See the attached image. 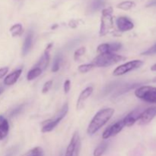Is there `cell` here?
<instances>
[{
	"instance_id": "obj_1",
	"label": "cell",
	"mask_w": 156,
	"mask_h": 156,
	"mask_svg": "<svg viewBox=\"0 0 156 156\" xmlns=\"http://www.w3.org/2000/svg\"><path fill=\"white\" fill-rule=\"evenodd\" d=\"M114 114V109L113 108H105L100 110L96 113L91 121L88 126L87 132L89 135H93L103 127L113 117Z\"/></svg>"
},
{
	"instance_id": "obj_2",
	"label": "cell",
	"mask_w": 156,
	"mask_h": 156,
	"mask_svg": "<svg viewBox=\"0 0 156 156\" xmlns=\"http://www.w3.org/2000/svg\"><path fill=\"white\" fill-rule=\"evenodd\" d=\"M125 59L126 57L124 56L114 53H103L96 56L91 62V64L94 67H108L123 61Z\"/></svg>"
},
{
	"instance_id": "obj_3",
	"label": "cell",
	"mask_w": 156,
	"mask_h": 156,
	"mask_svg": "<svg viewBox=\"0 0 156 156\" xmlns=\"http://www.w3.org/2000/svg\"><path fill=\"white\" fill-rule=\"evenodd\" d=\"M69 111V105L68 104H65L62 107L60 110L54 115V117L49 120H45L42 123V133H48L53 130L59 123L61 120L66 116L67 113Z\"/></svg>"
},
{
	"instance_id": "obj_4",
	"label": "cell",
	"mask_w": 156,
	"mask_h": 156,
	"mask_svg": "<svg viewBox=\"0 0 156 156\" xmlns=\"http://www.w3.org/2000/svg\"><path fill=\"white\" fill-rule=\"evenodd\" d=\"M113 9L108 8L102 10L101 18V26L99 35L104 37L114 28V19H113Z\"/></svg>"
},
{
	"instance_id": "obj_5",
	"label": "cell",
	"mask_w": 156,
	"mask_h": 156,
	"mask_svg": "<svg viewBox=\"0 0 156 156\" xmlns=\"http://www.w3.org/2000/svg\"><path fill=\"white\" fill-rule=\"evenodd\" d=\"M135 95L143 101L156 104V88L149 85L139 87L136 89Z\"/></svg>"
},
{
	"instance_id": "obj_6",
	"label": "cell",
	"mask_w": 156,
	"mask_h": 156,
	"mask_svg": "<svg viewBox=\"0 0 156 156\" xmlns=\"http://www.w3.org/2000/svg\"><path fill=\"white\" fill-rule=\"evenodd\" d=\"M143 65V62L142 60L135 59V60L129 61V62H126V63L123 64V65H120V66L117 67V68L114 69L113 75H114V76H123V75L126 74V73H129V72L133 71V70L140 68Z\"/></svg>"
},
{
	"instance_id": "obj_7",
	"label": "cell",
	"mask_w": 156,
	"mask_h": 156,
	"mask_svg": "<svg viewBox=\"0 0 156 156\" xmlns=\"http://www.w3.org/2000/svg\"><path fill=\"white\" fill-rule=\"evenodd\" d=\"M81 151V139L79 133L76 131L72 137L66 149L65 156H79Z\"/></svg>"
},
{
	"instance_id": "obj_8",
	"label": "cell",
	"mask_w": 156,
	"mask_h": 156,
	"mask_svg": "<svg viewBox=\"0 0 156 156\" xmlns=\"http://www.w3.org/2000/svg\"><path fill=\"white\" fill-rule=\"evenodd\" d=\"M156 116V107H151L143 111L139 117L138 124L140 126H145L147 125L153 120Z\"/></svg>"
},
{
	"instance_id": "obj_9",
	"label": "cell",
	"mask_w": 156,
	"mask_h": 156,
	"mask_svg": "<svg viewBox=\"0 0 156 156\" xmlns=\"http://www.w3.org/2000/svg\"><path fill=\"white\" fill-rule=\"evenodd\" d=\"M124 126H125L123 120H119L117 123H114V124L110 126L109 127H108L105 129V132L102 134V139L103 140H108V139L111 138V137L117 135L123 129Z\"/></svg>"
},
{
	"instance_id": "obj_10",
	"label": "cell",
	"mask_w": 156,
	"mask_h": 156,
	"mask_svg": "<svg viewBox=\"0 0 156 156\" xmlns=\"http://www.w3.org/2000/svg\"><path fill=\"white\" fill-rule=\"evenodd\" d=\"M122 44L120 43H111V44H102L98 47L97 52L99 54L103 53H115L121 49Z\"/></svg>"
},
{
	"instance_id": "obj_11",
	"label": "cell",
	"mask_w": 156,
	"mask_h": 156,
	"mask_svg": "<svg viewBox=\"0 0 156 156\" xmlns=\"http://www.w3.org/2000/svg\"><path fill=\"white\" fill-rule=\"evenodd\" d=\"M116 24L118 30L121 32L129 31L134 27V24L127 17H119L116 21Z\"/></svg>"
},
{
	"instance_id": "obj_12",
	"label": "cell",
	"mask_w": 156,
	"mask_h": 156,
	"mask_svg": "<svg viewBox=\"0 0 156 156\" xmlns=\"http://www.w3.org/2000/svg\"><path fill=\"white\" fill-rule=\"evenodd\" d=\"M143 112V110L141 108H136V109L133 110L131 111L129 114H128L123 119V123H124L125 126H132L138 120L139 117H140V114Z\"/></svg>"
},
{
	"instance_id": "obj_13",
	"label": "cell",
	"mask_w": 156,
	"mask_h": 156,
	"mask_svg": "<svg viewBox=\"0 0 156 156\" xmlns=\"http://www.w3.org/2000/svg\"><path fill=\"white\" fill-rule=\"evenodd\" d=\"M52 47H53V44H50L46 48L45 51H44V55L42 56V57L40 59V60L38 61L37 63L34 66V67H37V68L41 69L42 71L46 69V68L48 66L49 62H50V51L51 50Z\"/></svg>"
},
{
	"instance_id": "obj_14",
	"label": "cell",
	"mask_w": 156,
	"mask_h": 156,
	"mask_svg": "<svg viewBox=\"0 0 156 156\" xmlns=\"http://www.w3.org/2000/svg\"><path fill=\"white\" fill-rule=\"evenodd\" d=\"M93 91H94V89H93L92 87L89 86L87 87L86 88H85V89L81 92L80 95H79V98H78L77 100V105H76L77 109H82V108H83L85 101L92 94Z\"/></svg>"
},
{
	"instance_id": "obj_15",
	"label": "cell",
	"mask_w": 156,
	"mask_h": 156,
	"mask_svg": "<svg viewBox=\"0 0 156 156\" xmlns=\"http://www.w3.org/2000/svg\"><path fill=\"white\" fill-rule=\"evenodd\" d=\"M21 69H17L15 71L12 72V73L8 75L4 79V84L5 85H12L18 81V78L20 77L21 74Z\"/></svg>"
},
{
	"instance_id": "obj_16",
	"label": "cell",
	"mask_w": 156,
	"mask_h": 156,
	"mask_svg": "<svg viewBox=\"0 0 156 156\" xmlns=\"http://www.w3.org/2000/svg\"><path fill=\"white\" fill-rule=\"evenodd\" d=\"M9 131V124L8 120L3 116L0 115V140L7 136Z\"/></svg>"
},
{
	"instance_id": "obj_17",
	"label": "cell",
	"mask_w": 156,
	"mask_h": 156,
	"mask_svg": "<svg viewBox=\"0 0 156 156\" xmlns=\"http://www.w3.org/2000/svg\"><path fill=\"white\" fill-rule=\"evenodd\" d=\"M32 44H33V34L30 32L27 35L25 40H24V45H23L22 47L23 55H26L30 51V48L32 47Z\"/></svg>"
},
{
	"instance_id": "obj_18",
	"label": "cell",
	"mask_w": 156,
	"mask_h": 156,
	"mask_svg": "<svg viewBox=\"0 0 156 156\" xmlns=\"http://www.w3.org/2000/svg\"><path fill=\"white\" fill-rule=\"evenodd\" d=\"M140 85V83H133V84H126V85H123L120 89L117 90V92L114 94V96H115V97L120 96V94H124V93L127 92V91H130V90L137 88Z\"/></svg>"
},
{
	"instance_id": "obj_19",
	"label": "cell",
	"mask_w": 156,
	"mask_h": 156,
	"mask_svg": "<svg viewBox=\"0 0 156 156\" xmlns=\"http://www.w3.org/2000/svg\"><path fill=\"white\" fill-rule=\"evenodd\" d=\"M42 70L41 69L37 68V67H34L33 69L30 70V71L27 73V79L28 81H32L34 79L37 78L38 76H40L42 73Z\"/></svg>"
},
{
	"instance_id": "obj_20",
	"label": "cell",
	"mask_w": 156,
	"mask_h": 156,
	"mask_svg": "<svg viewBox=\"0 0 156 156\" xmlns=\"http://www.w3.org/2000/svg\"><path fill=\"white\" fill-rule=\"evenodd\" d=\"M10 32L12 34V37H19L24 32L23 27L21 24H15L12 26L10 28Z\"/></svg>"
},
{
	"instance_id": "obj_21",
	"label": "cell",
	"mask_w": 156,
	"mask_h": 156,
	"mask_svg": "<svg viewBox=\"0 0 156 156\" xmlns=\"http://www.w3.org/2000/svg\"><path fill=\"white\" fill-rule=\"evenodd\" d=\"M136 6V3L133 1H124L122 2L119 3L117 5V9H121V10L128 11L130 10L131 9L134 8Z\"/></svg>"
},
{
	"instance_id": "obj_22",
	"label": "cell",
	"mask_w": 156,
	"mask_h": 156,
	"mask_svg": "<svg viewBox=\"0 0 156 156\" xmlns=\"http://www.w3.org/2000/svg\"><path fill=\"white\" fill-rule=\"evenodd\" d=\"M108 143L107 142H103V143H101L94 151V156H101L105 153V152L106 151V149H108Z\"/></svg>"
},
{
	"instance_id": "obj_23",
	"label": "cell",
	"mask_w": 156,
	"mask_h": 156,
	"mask_svg": "<svg viewBox=\"0 0 156 156\" xmlns=\"http://www.w3.org/2000/svg\"><path fill=\"white\" fill-rule=\"evenodd\" d=\"M61 62H62V56H61L60 54L56 55L54 58L53 66H52V72L56 73L57 71H59V68H60Z\"/></svg>"
},
{
	"instance_id": "obj_24",
	"label": "cell",
	"mask_w": 156,
	"mask_h": 156,
	"mask_svg": "<svg viewBox=\"0 0 156 156\" xmlns=\"http://www.w3.org/2000/svg\"><path fill=\"white\" fill-rule=\"evenodd\" d=\"M24 156H44V151L41 147H35L28 151Z\"/></svg>"
},
{
	"instance_id": "obj_25",
	"label": "cell",
	"mask_w": 156,
	"mask_h": 156,
	"mask_svg": "<svg viewBox=\"0 0 156 156\" xmlns=\"http://www.w3.org/2000/svg\"><path fill=\"white\" fill-rule=\"evenodd\" d=\"M93 68H94V66L92 65L91 63H88V64H83V65L79 66L78 69L80 73H86L88 72H89L90 70L92 69Z\"/></svg>"
},
{
	"instance_id": "obj_26",
	"label": "cell",
	"mask_w": 156,
	"mask_h": 156,
	"mask_svg": "<svg viewBox=\"0 0 156 156\" xmlns=\"http://www.w3.org/2000/svg\"><path fill=\"white\" fill-rule=\"evenodd\" d=\"M85 51H86V49H85V47H80V48L77 49L74 53L75 60L76 61L79 60V59H80L81 56H82L84 54H85Z\"/></svg>"
},
{
	"instance_id": "obj_27",
	"label": "cell",
	"mask_w": 156,
	"mask_h": 156,
	"mask_svg": "<svg viewBox=\"0 0 156 156\" xmlns=\"http://www.w3.org/2000/svg\"><path fill=\"white\" fill-rule=\"evenodd\" d=\"M105 5L104 0H94L92 3V9L94 11H98L102 9Z\"/></svg>"
},
{
	"instance_id": "obj_28",
	"label": "cell",
	"mask_w": 156,
	"mask_h": 156,
	"mask_svg": "<svg viewBox=\"0 0 156 156\" xmlns=\"http://www.w3.org/2000/svg\"><path fill=\"white\" fill-rule=\"evenodd\" d=\"M155 53H156V44L155 45L152 46V47H151L150 48L146 50V51L142 53L141 55H143V56H150V55H154L155 54Z\"/></svg>"
},
{
	"instance_id": "obj_29",
	"label": "cell",
	"mask_w": 156,
	"mask_h": 156,
	"mask_svg": "<svg viewBox=\"0 0 156 156\" xmlns=\"http://www.w3.org/2000/svg\"><path fill=\"white\" fill-rule=\"evenodd\" d=\"M118 85H119L118 82H113V83H111V84H110V85H108V86L105 88V92L106 93V94H108V93H109V92H111V91H114V88H117V87L118 86Z\"/></svg>"
},
{
	"instance_id": "obj_30",
	"label": "cell",
	"mask_w": 156,
	"mask_h": 156,
	"mask_svg": "<svg viewBox=\"0 0 156 156\" xmlns=\"http://www.w3.org/2000/svg\"><path fill=\"white\" fill-rule=\"evenodd\" d=\"M52 85H53V82L52 81H47V82H45V84H44V87L42 88V92L44 94H46V93L48 92L49 90L52 87Z\"/></svg>"
},
{
	"instance_id": "obj_31",
	"label": "cell",
	"mask_w": 156,
	"mask_h": 156,
	"mask_svg": "<svg viewBox=\"0 0 156 156\" xmlns=\"http://www.w3.org/2000/svg\"><path fill=\"white\" fill-rule=\"evenodd\" d=\"M22 109H23L22 105H20V106H18V108L13 109L10 114L11 117H14V116H16V115H18V114H19L20 113H21V111H22Z\"/></svg>"
},
{
	"instance_id": "obj_32",
	"label": "cell",
	"mask_w": 156,
	"mask_h": 156,
	"mask_svg": "<svg viewBox=\"0 0 156 156\" xmlns=\"http://www.w3.org/2000/svg\"><path fill=\"white\" fill-rule=\"evenodd\" d=\"M64 91H65L66 94L69 92L70 91V88H71V82L69 80H66L64 82Z\"/></svg>"
},
{
	"instance_id": "obj_33",
	"label": "cell",
	"mask_w": 156,
	"mask_h": 156,
	"mask_svg": "<svg viewBox=\"0 0 156 156\" xmlns=\"http://www.w3.org/2000/svg\"><path fill=\"white\" fill-rule=\"evenodd\" d=\"M9 72V68L8 67H4V68L0 69V79L4 77Z\"/></svg>"
},
{
	"instance_id": "obj_34",
	"label": "cell",
	"mask_w": 156,
	"mask_h": 156,
	"mask_svg": "<svg viewBox=\"0 0 156 156\" xmlns=\"http://www.w3.org/2000/svg\"><path fill=\"white\" fill-rule=\"evenodd\" d=\"M69 25L71 27H73V28H75V27H76V26H77V24H76V21H71L69 22Z\"/></svg>"
},
{
	"instance_id": "obj_35",
	"label": "cell",
	"mask_w": 156,
	"mask_h": 156,
	"mask_svg": "<svg viewBox=\"0 0 156 156\" xmlns=\"http://www.w3.org/2000/svg\"><path fill=\"white\" fill-rule=\"evenodd\" d=\"M151 70H152V71L156 72V63L154 64L153 66H151Z\"/></svg>"
},
{
	"instance_id": "obj_36",
	"label": "cell",
	"mask_w": 156,
	"mask_h": 156,
	"mask_svg": "<svg viewBox=\"0 0 156 156\" xmlns=\"http://www.w3.org/2000/svg\"><path fill=\"white\" fill-rule=\"evenodd\" d=\"M3 91H4V88H3L2 87H1V86H0V94H1L3 92Z\"/></svg>"
},
{
	"instance_id": "obj_37",
	"label": "cell",
	"mask_w": 156,
	"mask_h": 156,
	"mask_svg": "<svg viewBox=\"0 0 156 156\" xmlns=\"http://www.w3.org/2000/svg\"><path fill=\"white\" fill-rule=\"evenodd\" d=\"M153 82H156V77L155 78V79H153Z\"/></svg>"
}]
</instances>
